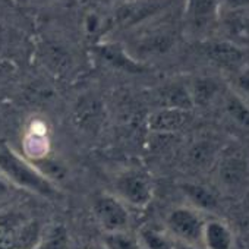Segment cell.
Listing matches in <instances>:
<instances>
[{
  "instance_id": "16",
  "label": "cell",
  "mask_w": 249,
  "mask_h": 249,
  "mask_svg": "<svg viewBox=\"0 0 249 249\" xmlns=\"http://www.w3.org/2000/svg\"><path fill=\"white\" fill-rule=\"evenodd\" d=\"M161 98H163L161 107H173V108H182L189 111L194 107L189 91L185 87H178V85L169 87L163 91Z\"/></svg>"
},
{
  "instance_id": "20",
  "label": "cell",
  "mask_w": 249,
  "mask_h": 249,
  "mask_svg": "<svg viewBox=\"0 0 249 249\" xmlns=\"http://www.w3.org/2000/svg\"><path fill=\"white\" fill-rule=\"evenodd\" d=\"M217 2H218V12L249 8V0H217Z\"/></svg>"
},
{
  "instance_id": "24",
  "label": "cell",
  "mask_w": 249,
  "mask_h": 249,
  "mask_svg": "<svg viewBox=\"0 0 249 249\" xmlns=\"http://www.w3.org/2000/svg\"><path fill=\"white\" fill-rule=\"evenodd\" d=\"M88 249H107V248H106V245H104V243H98V245H92V246H89Z\"/></svg>"
},
{
  "instance_id": "18",
  "label": "cell",
  "mask_w": 249,
  "mask_h": 249,
  "mask_svg": "<svg viewBox=\"0 0 249 249\" xmlns=\"http://www.w3.org/2000/svg\"><path fill=\"white\" fill-rule=\"evenodd\" d=\"M186 8L194 21H205L218 14L217 0H188Z\"/></svg>"
},
{
  "instance_id": "2",
  "label": "cell",
  "mask_w": 249,
  "mask_h": 249,
  "mask_svg": "<svg viewBox=\"0 0 249 249\" xmlns=\"http://www.w3.org/2000/svg\"><path fill=\"white\" fill-rule=\"evenodd\" d=\"M43 229L38 221L19 213L0 214V249H38Z\"/></svg>"
},
{
  "instance_id": "1",
  "label": "cell",
  "mask_w": 249,
  "mask_h": 249,
  "mask_svg": "<svg viewBox=\"0 0 249 249\" xmlns=\"http://www.w3.org/2000/svg\"><path fill=\"white\" fill-rule=\"evenodd\" d=\"M0 173L14 188L27 189L47 199H56L60 196L56 183L49 180L22 154H18L9 147H0Z\"/></svg>"
},
{
  "instance_id": "12",
  "label": "cell",
  "mask_w": 249,
  "mask_h": 249,
  "mask_svg": "<svg viewBox=\"0 0 249 249\" xmlns=\"http://www.w3.org/2000/svg\"><path fill=\"white\" fill-rule=\"evenodd\" d=\"M205 54L208 59H211V62L226 68L237 66L243 59L242 49L227 40L208 44L205 49Z\"/></svg>"
},
{
  "instance_id": "6",
  "label": "cell",
  "mask_w": 249,
  "mask_h": 249,
  "mask_svg": "<svg viewBox=\"0 0 249 249\" xmlns=\"http://www.w3.org/2000/svg\"><path fill=\"white\" fill-rule=\"evenodd\" d=\"M52 154V145H50V137H49V128L46 122L37 119L33 120L22 140V156L31 161L37 163Z\"/></svg>"
},
{
  "instance_id": "9",
  "label": "cell",
  "mask_w": 249,
  "mask_h": 249,
  "mask_svg": "<svg viewBox=\"0 0 249 249\" xmlns=\"http://www.w3.org/2000/svg\"><path fill=\"white\" fill-rule=\"evenodd\" d=\"M103 103L91 95L82 97L73 108V122L82 132L95 134L101 129L104 122Z\"/></svg>"
},
{
  "instance_id": "8",
  "label": "cell",
  "mask_w": 249,
  "mask_h": 249,
  "mask_svg": "<svg viewBox=\"0 0 249 249\" xmlns=\"http://www.w3.org/2000/svg\"><path fill=\"white\" fill-rule=\"evenodd\" d=\"M217 19L224 30L227 41L240 49L243 46H249V8L220 11L217 14Z\"/></svg>"
},
{
  "instance_id": "21",
  "label": "cell",
  "mask_w": 249,
  "mask_h": 249,
  "mask_svg": "<svg viewBox=\"0 0 249 249\" xmlns=\"http://www.w3.org/2000/svg\"><path fill=\"white\" fill-rule=\"evenodd\" d=\"M14 186L9 183V180L0 173V196H5V195H8L9 192H11V189H12Z\"/></svg>"
},
{
  "instance_id": "4",
  "label": "cell",
  "mask_w": 249,
  "mask_h": 249,
  "mask_svg": "<svg viewBox=\"0 0 249 249\" xmlns=\"http://www.w3.org/2000/svg\"><path fill=\"white\" fill-rule=\"evenodd\" d=\"M202 213L189 205H179L169 211L166 217V233L173 242L201 245L202 229L205 224Z\"/></svg>"
},
{
  "instance_id": "5",
  "label": "cell",
  "mask_w": 249,
  "mask_h": 249,
  "mask_svg": "<svg viewBox=\"0 0 249 249\" xmlns=\"http://www.w3.org/2000/svg\"><path fill=\"white\" fill-rule=\"evenodd\" d=\"M92 214L98 227L106 234L129 231V224H131L129 207L124 205L111 192H103L94 198Z\"/></svg>"
},
{
  "instance_id": "17",
  "label": "cell",
  "mask_w": 249,
  "mask_h": 249,
  "mask_svg": "<svg viewBox=\"0 0 249 249\" xmlns=\"http://www.w3.org/2000/svg\"><path fill=\"white\" fill-rule=\"evenodd\" d=\"M220 175L227 185H236L246 175V163L242 159H236V157L227 159L221 163Z\"/></svg>"
},
{
  "instance_id": "23",
  "label": "cell",
  "mask_w": 249,
  "mask_h": 249,
  "mask_svg": "<svg viewBox=\"0 0 249 249\" xmlns=\"http://www.w3.org/2000/svg\"><path fill=\"white\" fill-rule=\"evenodd\" d=\"M173 249H202L201 245H189V243H180V242H175Z\"/></svg>"
},
{
  "instance_id": "14",
  "label": "cell",
  "mask_w": 249,
  "mask_h": 249,
  "mask_svg": "<svg viewBox=\"0 0 249 249\" xmlns=\"http://www.w3.org/2000/svg\"><path fill=\"white\" fill-rule=\"evenodd\" d=\"M194 106H207L218 94V85L211 78H198L188 88Z\"/></svg>"
},
{
  "instance_id": "10",
  "label": "cell",
  "mask_w": 249,
  "mask_h": 249,
  "mask_svg": "<svg viewBox=\"0 0 249 249\" xmlns=\"http://www.w3.org/2000/svg\"><path fill=\"white\" fill-rule=\"evenodd\" d=\"M201 246L202 249H233L234 234L230 226L220 218H207L202 229Z\"/></svg>"
},
{
  "instance_id": "19",
  "label": "cell",
  "mask_w": 249,
  "mask_h": 249,
  "mask_svg": "<svg viewBox=\"0 0 249 249\" xmlns=\"http://www.w3.org/2000/svg\"><path fill=\"white\" fill-rule=\"evenodd\" d=\"M103 243L106 245L107 249H141L137 236L129 234V231L106 234Z\"/></svg>"
},
{
  "instance_id": "3",
  "label": "cell",
  "mask_w": 249,
  "mask_h": 249,
  "mask_svg": "<svg viewBox=\"0 0 249 249\" xmlns=\"http://www.w3.org/2000/svg\"><path fill=\"white\" fill-rule=\"evenodd\" d=\"M111 194L129 208H145L153 201L154 183L145 169L128 167L114 178Z\"/></svg>"
},
{
  "instance_id": "22",
  "label": "cell",
  "mask_w": 249,
  "mask_h": 249,
  "mask_svg": "<svg viewBox=\"0 0 249 249\" xmlns=\"http://www.w3.org/2000/svg\"><path fill=\"white\" fill-rule=\"evenodd\" d=\"M239 87L242 92L249 95V72H245L239 76Z\"/></svg>"
},
{
  "instance_id": "15",
  "label": "cell",
  "mask_w": 249,
  "mask_h": 249,
  "mask_svg": "<svg viewBox=\"0 0 249 249\" xmlns=\"http://www.w3.org/2000/svg\"><path fill=\"white\" fill-rule=\"evenodd\" d=\"M141 249H173V239L166 233L153 227H142L137 234Z\"/></svg>"
},
{
  "instance_id": "13",
  "label": "cell",
  "mask_w": 249,
  "mask_h": 249,
  "mask_svg": "<svg viewBox=\"0 0 249 249\" xmlns=\"http://www.w3.org/2000/svg\"><path fill=\"white\" fill-rule=\"evenodd\" d=\"M224 110L234 123L249 131V103L242 97V94H227V97L224 98Z\"/></svg>"
},
{
  "instance_id": "7",
  "label": "cell",
  "mask_w": 249,
  "mask_h": 249,
  "mask_svg": "<svg viewBox=\"0 0 249 249\" xmlns=\"http://www.w3.org/2000/svg\"><path fill=\"white\" fill-rule=\"evenodd\" d=\"M189 122H191L189 110L173 108V107H159L148 116L147 126L151 132L169 135V134L182 131Z\"/></svg>"
},
{
  "instance_id": "11",
  "label": "cell",
  "mask_w": 249,
  "mask_h": 249,
  "mask_svg": "<svg viewBox=\"0 0 249 249\" xmlns=\"http://www.w3.org/2000/svg\"><path fill=\"white\" fill-rule=\"evenodd\" d=\"M180 191L189 201V207L195 208L202 214L213 213L218 208V198L215 196V194L201 183L185 182L180 185Z\"/></svg>"
}]
</instances>
